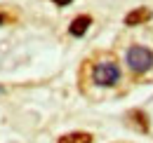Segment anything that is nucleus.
Wrapping results in <instances>:
<instances>
[{"mask_svg": "<svg viewBox=\"0 0 153 143\" xmlns=\"http://www.w3.org/2000/svg\"><path fill=\"white\" fill-rule=\"evenodd\" d=\"M127 66L134 73H146L153 66V52L149 47H141V45H134L127 49Z\"/></svg>", "mask_w": 153, "mask_h": 143, "instance_id": "nucleus-1", "label": "nucleus"}, {"mask_svg": "<svg viewBox=\"0 0 153 143\" xmlns=\"http://www.w3.org/2000/svg\"><path fill=\"white\" fill-rule=\"evenodd\" d=\"M92 77H94L97 85L111 87V85H115V82L120 80V68H118V63H113V61H101V63L94 66Z\"/></svg>", "mask_w": 153, "mask_h": 143, "instance_id": "nucleus-2", "label": "nucleus"}, {"mask_svg": "<svg viewBox=\"0 0 153 143\" xmlns=\"http://www.w3.org/2000/svg\"><path fill=\"white\" fill-rule=\"evenodd\" d=\"M153 14L149 7H137V10H132L127 17H125V24L127 26H137V24H141V21H149Z\"/></svg>", "mask_w": 153, "mask_h": 143, "instance_id": "nucleus-3", "label": "nucleus"}, {"mask_svg": "<svg viewBox=\"0 0 153 143\" xmlns=\"http://www.w3.org/2000/svg\"><path fill=\"white\" fill-rule=\"evenodd\" d=\"M90 24H92V19L87 17V14H82V17H76L73 21H71V35H76V38H80V35H85V31L90 28Z\"/></svg>", "mask_w": 153, "mask_h": 143, "instance_id": "nucleus-4", "label": "nucleus"}, {"mask_svg": "<svg viewBox=\"0 0 153 143\" xmlns=\"http://www.w3.org/2000/svg\"><path fill=\"white\" fill-rule=\"evenodd\" d=\"M59 143H92V136L85 131H71V134H64Z\"/></svg>", "mask_w": 153, "mask_h": 143, "instance_id": "nucleus-5", "label": "nucleus"}, {"mask_svg": "<svg viewBox=\"0 0 153 143\" xmlns=\"http://www.w3.org/2000/svg\"><path fill=\"white\" fill-rule=\"evenodd\" d=\"M52 2H54V5H61V7H64V5H68V2H73V0H52Z\"/></svg>", "mask_w": 153, "mask_h": 143, "instance_id": "nucleus-6", "label": "nucleus"}, {"mask_svg": "<svg viewBox=\"0 0 153 143\" xmlns=\"http://www.w3.org/2000/svg\"><path fill=\"white\" fill-rule=\"evenodd\" d=\"M2 24H5V17H2V14H0V26H2Z\"/></svg>", "mask_w": 153, "mask_h": 143, "instance_id": "nucleus-7", "label": "nucleus"}]
</instances>
